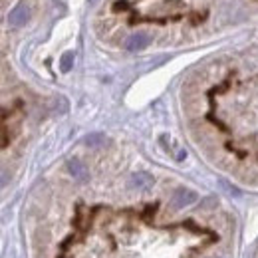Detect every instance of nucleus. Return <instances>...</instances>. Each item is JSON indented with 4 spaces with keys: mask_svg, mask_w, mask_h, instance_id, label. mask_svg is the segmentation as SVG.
I'll return each mask as SVG.
<instances>
[{
    "mask_svg": "<svg viewBox=\"0 0 258 258\" xmlns=\"http://www.w3.org/2000/svg\"><path fill=\"white\" fill-rule=\"evenodd\" d=\"M129 183H131V187H135V189H149V187L153 185V177H151L149 173H145V171H137V173L131 175Z\"/></svg>",
    "mask_w": 258,
    "mask_h": 258,
    "instance_id": "39448f33",
    "label": "nucleus"
},
{
    "mask_svg": "<svg viewBox=\"0 0 258 258\" xmlns=\"http://www.w3.org/2000/svg\"><path fill=\"white\" fill-rule=\"evenodd\" d=\"M28 20H30V8L24 2H20L18 6H14L10 10V14H8V22L12 26H24Z\"/></svg>",
    "mask_w": 258,
    "mask_h": 258,
    "instance_id": "f257e3e1",
    "label": "nucleus"
},
{
    "mask_svg": "<svg viewBox=\"0 0 258 258\" xmlns=\"http://www.w3.org/2000/svg\"><path fill=\"white\" fill-rule=\"evenodd\" d=\"M68 171H70V175H72L74 179H78V181H88V177H90L86 165L80 161V159H70V161H68Z\"/></svg>",
    "mask_w": 258,
    "mask_h": 258,
    "instance_id": "20e7f679",
    "label": "nucleus"
},
{
    "mask_svg": "<svg viewBox=\"0 0 258 258\" xmlns=\"http://www.w3.org/2000/svg\"><path fill=\"white\" fill-rule=\"evenodd\" d=\"M171 203H173L175 209H185V207L197 203V193L191 191V189H177V191L173 193Z\"/></svg>",
    "mask_w": 258,
    "mask_h": 258,
    "instance_id": "f03ea898",
    "label": "nucleus"
},
{
    "mask_svg": "<svg viewBox=\"0 0 258 258\" xmlns=\"http://www.w3.org/2000/svg\"><path fill=\"white\" fill-rule=\"evenodd\" d=\"M60 68H62V72L68 74L72 68H74V54L72 52H66L64 56H62V60H60Z\"/></svg>",
    "mask_w": 258,
    "mask_h": 258,
    "instance_id": "0eeeda50",
    "label": "nucleus"
},
{
    "mask_svg": "<svg viewBox=\"0 0 258 258\" xmlns=\"http://www.w3.org/2000/svg\"><path fill=\"white\" fill-rule=\"evenodd\" d=\"M107 143V137L103 135V133H90L88 137H86V145L88 147H101V145H105Z\"/></svg>",
    "mask_w": 258,
    "mask_h": 258,
    "instance_id": "423d86ee",
    "label": "nucleus"
},
{
    "mask_svg": "<svg viewBox=\"0 0 258 258\" xmlns=\"http://www.w3.org/2000/svg\"><path fill=\"white\" fill-rule=\"evenodd\" d=\"M149 42H151V36L149 34L145 32L131 34L127 38V42H125V48H127L129 52H141V50H145L149 46Z\"/></svg>",
    "mask_w": 258,
    "mask_h": 258,
    "instance_id": "7ed1b4c3",
    "label": "nucleus"
}]
</instances>
